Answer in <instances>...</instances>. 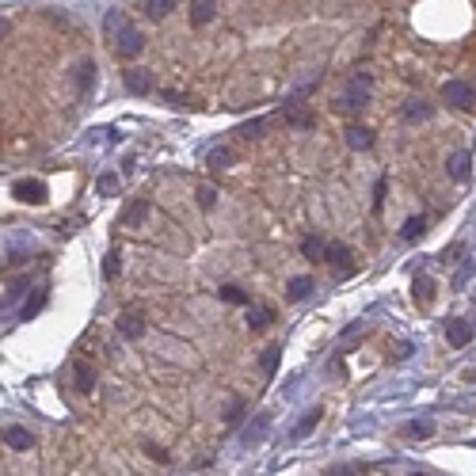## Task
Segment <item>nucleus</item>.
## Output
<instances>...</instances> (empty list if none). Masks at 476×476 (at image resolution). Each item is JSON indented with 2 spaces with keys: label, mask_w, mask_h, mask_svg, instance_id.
I'll use <instances>...</instances> for the list:
<instances>
[{
  "label": "nucleus",
  "mask_w": 476,
  "mask_h": 476,
  "mask_svg": "<svg viewBox=\"0 0 476 476\" xmlns=\"http://www.w3.org/2000/svg\"><path fill=\"white\" fill-rule=\"evenodd\" d=\"M217 294H221V301H229V305H248V294L240 286H221Z\"/></svg>",
  "instance_id": "c756f323"
},
{
  "label": "nucleus",
  "mask_w": 476,
  "mask_h": 476,
  "mask_svg": "<svg viewBox=\"0 0 476 476\" xmlns=\"http://www.w3.org/2000/svg\"><path fill=\"white\" fill-rule=\"evenodd\" d=\"M118 335H122V340H141L145 335L141 312H122V317H118Z\"/></svg>",
  "instance_id": "2eb2a0df"
},
{
  "label": "nucleus",
  "mask_w": 476,
  "mask_h": 476,
  "mask_svg": "<svg viewBox=\"0 0 476 476\" xmlns=\"http://www.w3.org/2000/svg\"><path fill=\"white\" fill-rule=\"evenodd\" d=\"M214 203H217V191L209 187V183H203V187H198V206H203V209H214Z\"/></svg>",
  "instance_id": "c9c22d12"
},
{
  "label": "nucleus",
  "mask_w": 476,
  "mask_h": 476,
  "mask_svg": "<svg viewBox=\"0 0 476 476\" xmlns=\"http://www.w3.org/2000/svg\"><path fill=\"white\" fill-rule=\"evenodd\" d=\"M370 100H374V77L370 72H351L343 80L340 95H335V111L340 115H358Z\"/></svg>",
  "instance_id": "f257e3e1"
},
{
  "label": "nucleus",
  "mask_w": 476,
  "mask_h": 476,
  "mask_svg": "<svg viewBox=\"0 0 476 476\" xmlns=\"http://www.w3.org/2000/svg\"><path fill=\"white\" fill-rule=\"evenodd\" d=\"M111 42H115V50L122 54V58H137V54L145 50V35L137 27H130V23H126L122 31H118L115 38H111Z\"/></svg>",
  "instance_id": "39448f33"
},
{
  "label": "nucleus",
  "mask_w": 476,
  "mask_h": 476,
  "mask_svg": "<svg viewBox=\"0 0 476 476\" xmlns=\"http://www.w3.org/2000/svg\"><path fill=\"white\" fill-rule=\"evenodd\" d=\"M126 92L130 95H149L152 92V72L149 69H130L126 72Z\"/></svg>",
  "instance_id": "ddd939ff"
},
{
  "label": "nucleus",
  "mask_w": 476,
  "mask_h": 476,
  "mask_svg": "<svg viewBox=\"0 0 476 476\" xmlns=\"http://www.w3.org/2000/svg\"><path fill=\"white\" fill-rule=\"evenodd\" d=\"M118 267H122V260H118V252H107V260H103V278H118Z\"/></svg>",
  "instance_id": "473e14b6"
},
{
  "label": "nucleus",
  "mask_w": 476,
  "mask_h": 476,
  "mask_svg": "<svg viewBox=\"0 0 476 476\" xmlns=\"http://www.w3.org/2000/svg\"><path fill=\"white\" fill-rule=\"evenodd\" d=\"M271 320H274L271 309H248V328H255V332H260V328H267Z\"/></svg>",
  "instance_id": "cd10ccee"
},
{
  "label": "nucleus",
  "mask_w": 476,
  "mask_h": 476,
  "mask_svg": "<svg viewBox=\"0 0 476 476\" xmlns=\"http://www.w3.org/2000/svg\"><path fill=\"white\" fill-rule=\"evenodd\" d=\"M431 289H434V282L419 274V278H415V289H411V294H415V301H419V305H431Z\"/></svg>",
  "instance_id": "c85d7f7f"
},
{
  "label": "nucleus",
  "mask_w": 476,
  "mask_h": 476,
  "mask_svg": "<svg viewBox=\"0 0 476 476\" xmlns=\"http://www.w3.org/2000/svg\"><path fill=\"white\" fill-rule=\"evenodd\" d=\"M92 77H95V65H92V61H84V65H80V95L92 92Z\"/></svg>",
  "instance_id": "72a5a7b5"
},
{
  "label": "nucleus",
  "mask_w": 476,
  "mask_h": 476,
  "mask_svg": "<svg viewBox=\"0 0 476 476\" xmlns=\"http://www.w3.org/2000/svg\"><path fill=\"white\" fill-rule=\"evenodd\" d=\"M145 454L157 457V461H168V454H164V450H157V446H145Z\"/></svg>",
  "instance_id": "a19ab883"
},
{
  "label": "nucleus",
  "mask_w": 476,
  "mask_h": 476,
  "mask_svg": "<svg viewBox=\"0 0 476 476\" xmlns=\"http://www.w3.org/2000/svg\"><path fill=\"white\" fill-rule=\"evenodd\" d=\"M282 122L294 126V130H312V126H317V118H312V111H305V103H286V111H282Z\"/></svg>",
  "instance_id": "6e6552de"
},
{
  "label": "nucleus",
  "mask_w": 476,
  "mask_h": 476,
  "mask_svg": "<svg viewBox=\"0 0 476 476\" xmlns=\"http://www.w3.org/2000/svg\"><path fill=\"white\" fill-rule=\"evenodd\" d=\"M434 115V103H423V100H408L404 107H400V118H404V122H427V118Z\"/></svg>",
  "instance_id": "9b49d317"
},
{
  "label": "nucleus",
  "mask_w": 476,
  "mask_h": 476,
  "mask_svg": "<svg viewBox=\"0 0 476 476\" xmlns=\"http://www.w3.org/2000/svg\"><path fill=\"white\" fill-rule=\"evenodd\" d=\"M126 27V19H122V12H107V19H103V31H107V38H115L118 31Z\"/></svg>",
  "instance_id": "2f4dec72"
},
{
  "label": "nucleus",
  "mask_w": 476,
  "mask_h": 476,
  "mask_svg": "<svg viewBox=\"0 0 476 476\" xmlns=\"http://www.w3.org/2000/svg\"><path fill=\"white\" fill-rule=\"evenodd\" d=\"M4 446H8V450H19V454H23V450L35 446V434H31L27 427H4Z\"/></svg>",
  "instance_id": "4468645a"
},
{
  "label": "nucleus",
  "mask_w": 476,
  "mask_h": 476,
  "mask_svg": "<svg viewBox=\"0 0 476 476\" xmlns=\"http://www.w3.org/2000/svg\"><path fill=\"white\" fill-rule=\"evenodd\" d=\"M240 419H244V404H240V400H232V404L225 408V423H240Z\"/></svg>",
  "instance_id": "4c0bfd02"
},
{
  "label": "nucleus",
  "mask_w": 476,
  "mask_h": 476,
  "mask_svg": "<svg viewBox=\"0 0 476 476\" xmlns=\"http://www.w3.org/2000/svg\"><path fill=\"white\" fill-rule=\"evenodd\" d=\"M320 419H324V408H309V411L301 415V423H297L294 431H289V438H294V442H301L305 434H312V431H317V423H320Z\"/></svg>",
  "instance_id": "dca6fc26"
},
{
  "label": "nucleus",
  "mask_w": 476,
  "mask_h": 476,
  "mask_svg": "<svg viewBox=\"0 0 476 476\" xmlns=\"http://www.w3.org/2000/svg\"><path fill=\"white\" fill-rule=\"evenodd\" d=\"M404 438H411V442L434 438V419H411V423H404Z\"/></svg>",
  "instance_id": "6ab92c4d"
},
{
  "label": "nucleus",
  "mask_w": 476,
  "mask_h": 476,
  "mask_svg": "<svg viewBox=\"0 0 476 476\" xmlns=\"http://www.w3.org/2000/svg\"><path fill=\"white\" fill-rule=\"evenodd\" d=\"M191 27H206V23H214L217 15V0H191Z\"/></svg>",
  "instance_id": "9d476101"
},
{
  "label": "nucleus",
  "mask_w": 476,
  "mask_h": 476,
  "mask_svg": "<svg viewBox=\"0 0 476 476\" xmlns=\"http://www.w3.org/2000/svg\"><path fill=\"white\" fill-rule=\"evenodd\" d=\"M209 168H214V172L232 168V149H214V152H209Z\"/></svg>",
  "instance_id": "bb28decb"
},
{
  "label": "nucleus",
  "mask_w": 476,
  "mask_h": 476,
  "mask_svg": "<svg viewBox=\"0 0 476 476\" xmlns=\"http://www.w3.org/2000/svg\"><path fill=\"white\" fill-rule=\"evenodd\" d=\"M442 103H450V107H457V111L473 107L476 103L473 84H465V80H446V84H442Z\"/></svg>",
  "instance_id": "f03ea898"
},
{
  "label": "nucleus",
  "mask_w": 476,
  "mask_h": 476,
  "mask_svg": "<svg viewBox=\"0 0 476 476\" xmlns=\"http://www.w3.org/2000/svg\"><path fill=\"white\" fill-rule=\"evenodd\" d=\"M160 100H168V103H175V107H191V100L183 92H160Z\"/></svg>",
  "instance_id": "58836bf2"
},
{
  "label": "nucleus",
  "mask_w": 476,
  "mask_h": 476,
  "mask_svg": "<svg viewBox=\"0 0 476 476\" xmlns=\"http://www.w3.org/2000/svg\"><path fill=\"white\" fill-rule=\"evenodd\" d=\"M95 187H100V195H115V191H118V175L103 172V175H100V183H95Z\"/></svg>",
  "instance_id": "e433bc0d"
},
{
  "label": "nucleus",
  "mask_w": 476,
  "mask_h": 476,
  "mask_svg": "<svg viewBox=\"0 0 476 476\" xmlns=\"http://www.w3.org/2000/svg\"><path fill=\"white\" fill-rule=\"evenodd\" d=\"M27 289H31V282H27V278H15V282H8V294H4V309H8V305H12V301H19V297L27 294Z\"/></svg>",
  "instance_id": "a878e982"
},
{
  "label": "nucleus",
  "mask_w": 476,
  "mask_h": 476,
  "mask_svg": "<svg viewBox=\"0 0 476 476\" xmlns=\"http://www.w3.org/2000/svg\"><path fill=\"white\" fill-rule=\"evenodd\" d=\"M263 130H267V118H252V122H244L237 134L244 137V141H255V137H263Z\"/></svg>",
  "instance_id": "393cba45"
},
{
  "label": "nucleus",
  "mask_w": 476,
  "mask_h": 476,
  "mask_svg": "<svg viewBox=\"0 0 476 476\" xmlns=\"http://www.w3.org/2000/svg\"><path fill=\"white\" fill-rule=\"evenodd\" d=\"M446 175H450L454 183H465V180H469V175H473V152H469V149H457L454 157L446 160Z\"/></svg>",
  "instance_id": "423d86ee"
},
{
  "label": "nucleus",
  "mask_w": 476,
  "mask_h": 476,
  "mask_svg": "<svg viewBox=\"0 0 476 476\" xmlns=\"http://www.w3.org/2000/svg\"><path fill=\"white\" fill-rule=\"evenodd\" d=\"M446 343L450 347H469L473 343V324L465 317H450L446 320Z\"/></svg>",
  "instance_id": "0eeeda50"
},
{
  "label": "nucleus",
  "mask_w": 476,
  "mask_h": 476,
  "mask_svg": "<svg viewBox=\"0 0 476 476\" xmlns=\"http://www.w3.org/2000/svg\"><path fill=\"white\" fill-rule=\"evenodd\" d=\"M328 263L335 267V274H354V260L347 244H328Z\"/></svg>",
  "instance_id": "f8f14e48"
},
{
  "label": "nucleus",
  "mask_w": 476,
  "mask_h": 476,
  "mask_svg": "<svg viewBox=\"0 0 476 476\" xmlns=\"http://www.w3.org/2000/svg\"><path fill=\"white\" fill-rule=\"evenodd\" d=\"M149 214H152V206L145 203V198H134V203L122 209V217H118V221H122V225H130V229H134V225H141Z\"/></svg>",
  "instance_id": "f3484780"
},
{
  "label": "nucleus",
  "mask_w": 476,
  "mask_h": 476,
  "mask_svg": "<svg viewBox=\"0 0 476 476\" xmlns=\"http://www.w3.org/2000/svg\"><path fill=\"white\" fill-rule=\"evenodd\" d=\"M12 195L19 198V203H27V206H42L46 198H50V187H46L42 180H15Z\"/></svg>",
  "instance_id": "7ed1b4c3"
},
{
  "label": "nucleus",
  "mask_w": 476,
  "mask_h": 476,
  "mask_svg": "<svg viewBox=\"0 0 476 476\" xmlns=\"http://www.w3.org/2000/svg\"><path fill=\"white\" fill-rule=\"evenodd\" d=\"M278 362H282V347H267V351L260 354V370L267 377H274V370H278Z\"/></svg>",
  "instance_id": "b1692460"
},
{
  "label": "nucleus",
  "mask_w": 476,
  "mask_h": 476,
  "mask_svg": "<svg viewBox=\"0 0 476 476\" xmlns=\"http://www.w3.org/2000/svg\"><path fill=\"white\" fill-rule=\"evenodd\" d=\"M423 232H427V217L415 214V217H408V221H404V229H400V240H404V244H415Z\"/></svg>",
  "instance_id": "412c9836"
},
{
  "label": "nucleus",
  "mask_w": 476,
  "mask_h": 476,
  "mask_svg": "<svg viewBox=\"0 0 476 476\" xmlns=\"http://www.w3.org/2000/svg\"><path fill=\"white\" fill-rule=\"evenodd\" d=\"M301 255H305L309 263H320V260H328V244H324L320 237H305V240H301Z\"/></svg>",
  "instance_id": "aec40b11"
},
{
  "label": "nucleus",
  "mask_w": 476,
  "mask_h": 476,
  "mask_svg": "<svg viewBox=\"0 0 476 476\" xmlns=\"http://www.w3.org/2000/svg\"><path fill=\"white\" fill-rule=\"evenodd\" d=\"M343 137H347V145H351L354 152L374 149V130H366V126H351V130H347Z\"/></svg>",
  "instance_id": "a211bd4d"
},
{
  "label": "nucleus",
  "mask_w": 476,
  "mask_h": 476,
  "mask_svg": "<svg viewBox=\"0 0 476 476\" xmlns=\"http://www.w3.org/2000/svg\"><path fill=\"white\" fill-rule=\"evenodd\" d=\"M385 183H389V180H385V175H381V180H377V191H374V209H381V195H385Z\"/></svg>",
  "instance_id": "ea45409f"
},
{
  "label": "nucleus",
  "mask_w": 476,
  "mask_h": 476,
  "mask_svg": "<svg viewBox=\"0 0 476 476\" xmlns=\"http://www.w3.org/2000/svg\"><path fill=\"white\" fill-rule=\"evenodd\" d=\"M312 286H317V282H312L309 274H297V278L289 282V289H286V294H289V301H305V297L312 294Z\"/></svg>",
  "instance_id": "4be33fe9"
},
{
  "label": "nucleus",
  "mask_w": 476,
  "mask_h": 476,
  "mask_svg": "<svg viewBox=\"0 0 476 476\" xmlns=\"http://www.w3.org/2000/svg\"><path fill=\"white\" fill-rule=\"evenodd\" d=\"M95 377H100V374H95L92 362H84V358L72 362V381H77L80 392H92V389H95Z\"/></svg>",
  "instance_id": "1a4fd4ad"
},
{
  "label": "nucleus",
  "mask_w": 476,
  "mask_h": 476,
  "mask_svg": "<svg viewBox=\"0 0 476 476\" xmlns=\"http://www.w3.org/2000/svg\"><path fill=\"white\" fill-rule=\"evenodd\" d=\"M267 431H271V411H255V419H248V427L240 431V446L244 450L260 446V442L267 438Z\"/></svg>",
  "instance_id": "20e7f679"
},
{
  "label": "nucleus",
  "mask_w": 476,
  "mask_h": 476,
  "mask_svg": "<svg viewBox=\"0 0 476 476\" xmlns=\"http://www.w3.org/2000/svg\"><path fill=\"white\" fill-rule=\"evenodd\" d=\"M473 274H476V263H473V260H465V267L454 274V289H465V282H469Z\"/></svg>",
  "instance_id": "f704fd0d"
},
{
  "label": "nucleus",
  "mask_w": 476,
  "mask_h": 476,
  "mask_svg": "<svg viewBox=\"0 0 476 476\" xmlns=\"http://www.w3.org/2000/svg\"><path fill=\"white\" fill-rule=\"evenodd\" d=\"M172 8H175V0H141V12L149 15V19H164Z\"/></svg>",
  "instance_id": "5701e85b"
},
{
  "label": "nucleus",
  "mask_w": 476,
  "mask_h": 476,
  "mask_svg": "<svg viewBox=\"0 0 476 476\" xmlns=\"http://www.w3.org/2000/svg\"><path fill=\"white\" fill-rule=\"evenodd\" d=\"M42 301H46V289H35V294L27 297V305H23V320H31L38 309H42Z\"/></svg>",
  "instance_id": "7c9ffc66"
}]
</instances>
